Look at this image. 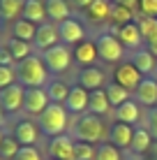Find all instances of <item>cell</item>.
<instances>
[{"instance_id": "obj_30", "label": "cell", "mask_w": 157, "mask_h": 160, "mask_svg": "<svg viewBox=\"0 0 157 160\" xmlns=\"http://www.w3.org/2000/svg\"><path fill=\"white\" fill-rule=\"evenodd\" d=\"M153 135H150L148 132V128H141V125H139V128H134V139H132V151L134 153H145L148 151L150 146H153Z\"/></svg>"}, {"instance_id": "obj_5", "label": "cell", "mask_w": 157, "mask_h": 160, "mask_svg": "<svg viewBox=\"0 0 157 160\" xmlns=\"http://www.w3.org/2000/svg\"><path fill=\"white\" fill-rule=\"evenodd\" d=\"M72 58H74V53L69 51V47H65V44H56V47L42 51V60H44V65L48 68L51 74L67 72L69 65H72Z\"/></svg>"}, {"instance_id": "obj_28", "label": "cell", "mask_w": 157, "mask_h": 160, "mask_svg": "<svg viewBox=\"0 0 157 160\" xmlns=\"http://www.w3.org/2000/svg\"><path fill=\"white\" fill-rule=\"evenodd\" d=\"M35 35H37V26L30 23L25 19H19L12 23V37L16 40H23V42H35Z\"/></svg>"}, {"instance_id": "obj_43", "label": "cell", "mask_w": 157, "mask_h": 160, "mask_svg": "<svg viewBox=\"0 0 157 160\" xmlns=\"http://www.w3.org/2000/svg\"><path fill=\"white\" fill-rule=\"evenodd\" d=\"M72 2H74V7H79V9H88L93 0H72Z\"/></svg>"}, {"instance_id": "obj_14", "label": "cell", "mask_w": 157, "mask_h": 160, "mask_svg": "<svg viewBox=\"0 0 157 160\" xmlns=\"http://www.w3.org/2000/svg\"><path fill=\"white\" fill-rule=\"evenodd\" d=\"M134 100L141 104V107H148V109L157 107V79L143 77V81L139 84L136 91H134Z\"/></svg>"}, {"instance_id": "obj_13", "label": "cell", "mask_w": 157, "mask_h": 160, "mask_svg": "<svg viewBox=\"0 0 157 160\" xmlns=\"http://www.w3.org/2000/svg\"><path fill=\"white\" fill-rule=\"evenodd\" d=\"M39 125H35L32 121H19V123L14 125V139L19 142L21 146H35L37 142H39Z\"/></svg>"}, {"instance_id": "obj_32", "label": "cell", "mask_w": 157, "mask_h": 160, "mask_svg": "<svg viewBox=\"0 0 157 160\" xmlns=\"http://www.w3.org/2000/svg\"><path fill=\"white\" fill-rule=\"evenodd\" d=\"M136 26L139 30H141L143 40H153V37H157V16H139L136 19Z\"/></svg>"}, {"instance_id": "obj_24", "label": "cell", "mask_w": 157, "mask_h": 160, "mask_svg": "<svg viewBox=\"0 0 157 160\" xmlns=\"http://www.w3.org/2000/svg\"><path fill=\"white\" fill-rule=\"evenodd\" d=\"M111 104H109V98H106V91L99 88V91H90V100H88V112L95 114V116H104L109 114Z\"/></svg>"}, {"instance_id": "obj_39", "label": "cell", "mask_w": 157, "mask_h": 160, "mask_svg": "<svg viewBox=\"0 0 157 160\" xmlns=\"http://www.w3.org/2000/svg\"><path fill=\"white\" fill-rule=\"evenodd\" d=\"M141 16H157V0H139Z\"/></svg>"}, {"instance_id": "obj_1", "label": "cell", "mask_w": 157, "mask_h": 160, "mask_svg": "<svg viewBox=\"0 0 157 160\" xmlns=\"http://www.w3.org/2000/svg\"><path fill=\"white\" fill-rule=\"evenodd\" d=\"M14 70H16V81L23 88H46L48 77H51L48 68L44 65V60H42V56H35V53L30 58L16 63Z\"/></svg>"}, {"instance_id": "obj_22", "label": "cell", "mask_w": 157, "mask_h": 160, "mask_svg": "<svg viewBox=\"0 0 157 160\" xmlns=\"http://www.w3.org/2000/svg\"><path fill=\"white\" fill-rule=\"evenodd\" d=\"M74 60H76L79 65H83V68L95 65V60H99L95 42L93 40H83L81 44H76V47H74Z\"/></svg>"}, {"instance_id": "obj_48", "label": "cell", "mask_w": 157, "mask_h": 160, "mask_svg": "<svg viewBox=\"0 0 157 160\" xmlns=\"http://www.w3.org/2000/svg\"><path fill=\"white\" fill-rule=\"evenodd\" d=\"M0 160H2V158H0Z\"/></svg>"}, {"instance_id": "obj_10", "label": "cell", "mask_w": 157, "mask_h": 160, "mask_svg": "<svg viewBox=\"0 0 157 160\" xmlns=\"http://www.w3.org/2000/svg\"><path fill=\"white\" fill-rule=\"evenodd\" d=\"M48 158L51 160H76L74 158V139L69 135L51 137V142H48Z\"/></svg>"}, {"instance_id": "obj_6", "label": "cell", "mask_w": 157, "mask_h": 160, "mask_svg": "<svg viewBox=\"0 0 157 160\" xmlns=\"http://www.w3.org/2000/svg\"><path fill=\"white\" fill-rule=\"evenodd\" d=\"M58 32H60V44L65 47H76L85 40V28L79 19H67L62 23H58Z\"/></svg>"}, {"instance_id": "obj_16", "label": "cell", "mask_w": 157, "mask_h": 160, "mask_svg": "<svg viewBox=\"0 0 157 160\" xmlns=\"http://www.w3.org/2000/svg\"><path fill=\"white\" fill-rule=\"evenodd\" d=\"M132 139H134V128H132V125L120 123V121L111 123V128H109V142L116 148H129V146H132Z\"/></svg>"}, {"instance_id": "obj_9", "label": "cell", "mask_w": 157, "mask_h": 160, "mask_svg": "<svg viewBox=\"0 0 157 160\" xmlns=\"http://www.w3.org/2000/svg\"><path fill=\"white\" fill-rule=\"evenodd\" d=\"M111 32L118 37V40H120L122 47L132 49V51L141 49V44L145 42L143 35H141V30H139V26H136V21H132V23H125V26H116Z\"/></svg>"}, {"instance_id": "obj_34", "label": "cell", "mask_w": 157, "mask_h": 160, "mask_svg": "<svg viewBox=\"0 0 157 160\" xmlns=\"http://www.w3.org/2000/svg\"><path fill=\"white\" fill-rule=\"evenodd\" d=\"M21 151V144L14 139V137H7L5 135V139H2V144H0V158H7V160H14L16 158V153Z\"/></svg>"}, {"instance_id": "obj_46", "label": "cell", "mask_w": 157, "mask_h": 160, "mask_svg": "<svg viewBox=\"0 0 157 160\" xmlns=\"http://www.w3.org/2000/svg\"><path fill=\"white\" fill-rule=\"evenodd\" d=\"M148 160H157V158H148Z\"/></svg>"}, {"instance_id": "obj_15", "label": "cell", "mask_w": 157, "mask_h": 160, "mask_svg": "<svg viewBox=\"0 0 157 160\" xmlns=\"http://www.w3.org/2000/svg\"><path fill=\"white\" fill-rule=\"evenodd\" d=\"M88 100H90V93L83 86L76 84V86H72L67 100H65V109L69 114H85L88 112Z\"/></svg>"}, {"instance_id": "obj_2", "label": "cell", "mask_w": 157, "mask_h": 160, "mask_svg": "<svg viewBox=\"0 0 157 160\" xmlns=\"http://www.w3.org/2000/svg\"><path fill=\"white\" fill-rule=\"evenodd\" d=\"M72 130V139L74 142H88V144H102L104 137H109V130H106L102 116H95V114L85 112L74 121V125H69Z\"/></svg>"}, {"instance_id": "obj_29", "label": "cell", "mask_w": 157, "mask_h": 160, "mask_svg": "<svg viewBox=\"0 0 157 160\" xmlns=\"http://www.w3.org/2000/svg\"><path fill=\"white\" fill-rule=\"evenodd\" d=\"M104 91H106V98H109V104L113 109L116 107H120L122 102H127V100H132V93L127 91V88H122L120 84H116V81H111V84H106L104 86Z\"/></svg>"}, {"instance_id": "obj_27", "label": "cell", "mask_w": 157, "mask_h": 160, "mask_svg": "<svg viewBox=\"0 0 157 160\" xmlns=\"http://www.w3.org/2000/svg\"><path fill=\"white\" fill-rule=\"evenodd\" d=\"M5 44H7V49H9V53H12L14 63H21V60H25V58L32 56V44H30V42L16 40V37H9Z\"/></svg>"}, {"instance_id": "obj_3", "label": "cell", "mask_w": 157, "mask_h": 160, "mask_svg": "<svg viewBox=\"0 0 157 160\" xmlns=\"http://www.w3.org/2000/svg\"><path fill=\"white\" fill-rule=\"evenodd\" d=\"M39 130L44 132L46 137H58L65 135V130H69V112L65 109V104H56L51 102L44 112L39 114V121H37Z\"/></svg>"}, {"instance_id": "obj_17", "label": "cell", "mask_w": 157, "mask_h": 160, "mask_svg": "<svg viewBox=\"0 0 157 160\" xmlns=\"http://www.w3.org/2000/svg\"><path fill=\"white\" fill-rule=\"evenodd\" d=\"M60 44V32H58V26L56 23H42L37 26V35H35V47L46 51V49Z\"/></svg>"}, {"instance_id": "obj_31", "label": "cell", "mask_w": 157, "mask_h": 160, "mask_svg": "<svg viewBox=\"0 0 157 160\" xmlns=\"http://www.w3.org/2000/svg\"><path fill=\"white\" fill-rule=\"evenodd\" d=\"M132 21H134V9L122 7V5H113L111 7V23H113V28H116V26L132 23Z\"/></svg>"}, {"instance_id": "obj_36", "label": "cell", "mask_w": 157, "mask_h": 160, "mask_svg": "<svg viewBox=\"0 0 157 160\" xmlns=\"http://www.w3.org/2000/svg\"><path fill=\"white\" fill-rule=\"evenodd\" d=\"M12 84H16V70L7 68V65H0V91H5Z\"/></svg>"}, {"instance_id": "obj_45", "label": "cell", "mask_w": 157, "mask_h": 160, "mask_svg": "<svg viewBox=\"0 0 157 160\" xmlns=\"http://www.w3.org/2000/svg\"><path fill=\"white\" fill-rule=\"evenodd\" d=\"M2 139H5V132H2V128H0V144H2Z\"/></svg>"}, {"instance_id": "obj_20", "label": "cell", "mask_w": 157, "mask_h": 160, "mask_svg": "<svg viewBox=\"0 0 157 160\" xmlns=\"http://www.w3.org/2000/svg\"><path fill=\"white\" fill-rule=\"evenodd\" d=\"M111 0H93L90 7L85 9V19L90 23H106V21H111Z\"/></svg>"}, {"instance_id": "obj_47", "label": "cell", "mask_w": 157, "mask_h": 160, "mask_svg": "<svg viewBox=\"0 0 157 160\" xmlns=\"http://www.w3.org/2000/svg\"><path fill=\"white\" fill-rule=\"evenodd\" d=\"M155 72H157V70H155Z\"/></svg>"}, {"instance_id": "obj_37", "label": "cell", "mask_w": 157, "mask_h": 160, "mask_svg": "<svg viewBox=\"0 0 157 160\" xmlns=\"http://www.w3.org/2000/svg\"><path fill=\"white\" fill-rule=\"evenodd\" d=\"M14 160H44V158L37 151V146H21V151L16 153Z\"/></svg>"}, {"instance_id": "obj_21", "label": "cell", "mask_w": 157, "mask_h": 160, "mask_svg": "<svg viewBox=\"0 0 157 160\" xmlns=\"http://www.w3.org/2000/svg\"><path fill=\"white\" fill-rule=\"evenodd\" d=\"M46 5V19H51V23H62V21L72 19V9H69L67 0H44Z\"/></svg>"}, {"instance_id": "obj_38", "label": "cell", "mask_w": 157, "mask_h": 160, "mask_svg": "<svg viewBox=\"0 0 157 160\" xmlns=\"http://www.w3.org/2000/svg\"><path fill=\"white\" fill-rule=\"evenodd\" d=\"M145 128L153 135V139L157 142V107L148 109V114H145Z\"/></svg>"}, {"instance_id": "obj_35", "label": "cell", "mask_w": 157, "mask_h": 160, "mask_svg": "<svg viewBox=\"0 0 157 160\" xmlns=\"http://www.w3.org/2000/svg\"><path fill=\"white\" fill-rule=\"evenodd\" d=\"M95 160H122L120 158V148H116L111 142H102V144L97 146Z\"/></svg>"}, {"instance_id": "obj_26", "label": "cell", "mask_w": 157, "mask_h": 160, "mask_svg": "<svg viewBox=\"0 0 157 160\" xmlns=\"http://www.w3.org/2000/svg\"><path fill=\"white\" fill-rule=\"evenodd\" d=\"M69 91H72V86H67V81H60V79H53L46 84V95H48V100L56 102V104H65Z\"/></svg>"}, {"instance_id": "obj_19", "label": "cell", "mask_w": 157, "mask_h": 160, "mask_svg": "<svg viewBox=\"0 0 157 160\" xmlns=\"http://www.w3.org/2000/svg\"><path fill=\"white\" fill-rule=\"evenodd\" d=\"M129 63H132V65H134V68H136L143 77H150V74H153L155 70H157V58H155L145 47L136 49V51L132 53V60H129Z\"/></svg>"}, {"instance_id": "obj_33", "label": "cell", "mask_w": 157, "mask_h": 160, "mask_svg": "<svg viewBox=\"0 0 157 160\" xmlns=\"http://www.w3.org/2000/svg\"><path fill=\"white\" fill-rule=\"evenodd\" d=\"M97 146L88 144V142H74V158L76 160H95Z\"/></svg>"}, {"instance_id": "obj_7", "label": "cell", "mask_w": 157, "mask_h": 160, "mask_svg": "<svg viewBox=\"0 0 157 160\" xmlns=\"http://www.w3.org/2000/svg\"><path fill=\"white\" fill-rule=\"evenodd\" d=\"M113 81H116V84H120L122 88H127L129 93H134V91L139 88V84L143 81V74L127 60V63H120L116 70H113Z\"/></svg>"}, {"instance_id": "obj_4", "label": "cell", "mask_w": 157, "mask_h": 160, "mask_svg": "<svg viewBox=\"0 0 157 160\" xmlns=\"http://www.w3.org/2000/svg\"><path fill=\"white\" fill-rule=\"evenodd\" d=\"M95 47H97V56H99L102 63H122V58H125V47L120 44V40H118L113 32H99L95 40Z\"/></svg>"}, {"instance_id": "obj_44", "label": "cell", "mask_w": 157, "mask_h": 160, "mask_svg": "<svg viewBox=\"0 0 157 160\" xmlns=\"http://www.w3.org/2000/svg\"><path fill=\"white\" fill-rule=\"evenodd\" d=\"M5 121H7V112H5V109L0 107V128L5 125Z\"/></svg>"}, {"instance_id": "obj_18", "label": "cell", "mask_w": 157, "mask_h": 160, "mask_svg": "<svg viewBox=\"0 0 157 160\" xmlns=\"http://www.w3.org/2000/svg\"><path fill=\"white\" fill-rule=\"evenodd\" d=\"M141 112H143V107L136 100H127V102H122L120 107H116V121L127 123V125L134 128V125L141 121Z\"/></svg>"}, {"instance_id": "obj_11", "label": "cell", "mask_w": 157, "mask_h": 160, "mask_svg": "<svg viewBox=\"0 0 157 160\" xmlns=\"http://www.w3.org/2000/svg\"><path fill=\"white\" fill-rule=\"evenodd\" d=\"M51 104L46 95V88H25V98H23V109L32 116H39L42 112Z\"/></svg>"}, {"instance_id": "obj_42", "label": "cell", "mask_w": 157, "mask_h": 160, "mask_svg": "<svg viewBox=\"0 0 157 160\" xmlns=\"http://www.w3.org/2000/svg\"><path fill=\"white\" fill-rule=\"evenodd\" d=\"M145 49H148V51L157 58V37H153V40H148V42H145Z\"/></svg>"}, {"instance_id": "obj_25", "label": "cell", "mask_w": 157, "mask_h": 160, "mask_svg": "<svg viewBox=\"0 0 157 160\" xmlns=\"http://www.w3.org/2000/svg\"><path fill=\"white\" fill-rule=\"evenodd\" d=\"M25 0H0V21H19Z\"/></svg>"}, {"instance_id": "obj_12", "label": "cell", "mask_w": 157, "mask_h": 160, "mask_svg": "<svg viewBox=\"0 0 157 160\" xmlns=\"http://www.w3.org/2000/svg\"><path fill=\"white\" fill-rule=\"evenodd\" d=\"M76 81H79V86H83L85 91L90 93V91H99V88H104V84H106V74H104V70H99V68H95V65H90V68H81Z\"/></svg>"}, {"instance_id": "obj_23", "label": "cell", "mask_w": 157, "mask_h": 160, "mask_svg": "<svg viewBox=\"0 0 157 160\" xmlns=\"http://www.w3.org/2000/svg\"><path fill=\"white\" fill-rule=\"evenodd\" d=\"M21 19H25V21H30V23H35V26H42V23H46V5H44V0H25V5H23V16Z\"/></svg>"}, {"instance_id": "obj_41", "label": "cell", "mask_w": 157, "mask_h": 160, "mask_svg": "<svg viewBox=\"0 0 157 160\" xmlns=\"http://www.w3.org/2000/svg\"><path fill=\"white\" fill-rule=\"evenodd\" d=\"M113 5H122V7H129V9H136L139 7V0H111Z\"/></svg>"}, {"instance_id": "obj_40", "label": "cell", "mask_w": 157, "mask_h": 160, "mask_svg": "<svg viewBox=\"0 0 157 160\" xmlns=\"http://www.w3.org/2000/svg\"><path fill=\"white\" fill-rule=\"evenodd\" d=\"M0 65H7V68H12V65H14V58H12V53H9L7 44L0 47Z\"/></svg>"}, {"instance_id": "obj_8", "label": "cell", "mask_w": 157, "mask_h": 160, "mask_svg": "<svg viewBox=\"0 0 157 160\" xmlns=\"http://www.w3.org/2000/svg\"><path fill=\"white\" fill-rule=\"evenodd\" d=\"M23 98H25V88L16 81V84L7 86L5 91H0V107L7 114H16L23 109Z\"/></svg>"}]
</instances>
